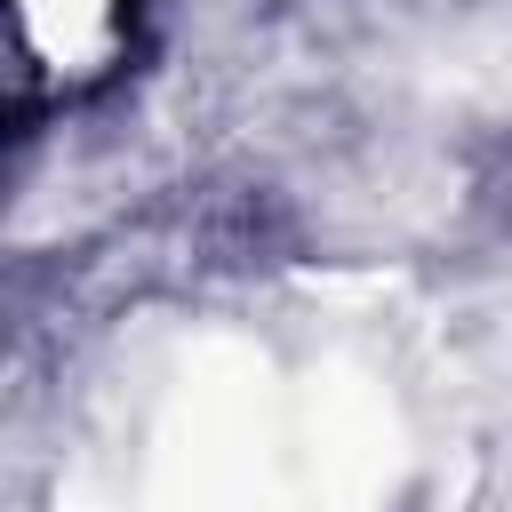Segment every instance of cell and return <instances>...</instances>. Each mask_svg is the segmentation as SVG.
I'll list each match as a JSON object with an SVG mask.
<instances>
[{
  "instance_id": "obj_2",
  "label": "cell",
  "mask_w": 512,
  "mask_h": 512,
  "mask_svg": "<svg viewBox=\"0 0 512 512\" xmlns=\"http://www.w3.org/2000/svg\"><path fill=\"white\" fill-rule=\"evenodd\" d=\"M128 16H136V0H16L8 32H16L24 80H48V88L104 80L128 48Z\"/></svg>"
},
{
  "instance_id": "obj_1",
  "label": "cell",
  "mask_w": 512,
  "mask_h": 512,
  "mask_svg": "<svg viewBox=\"0 0 512 512\" xmlns=\"http://www.w3.org/2000/svg\"><path fill=\"white\" fill-rule=\"evenodd\" d=\"M416 456L408 384L360 320L192 312L88 384L72 512H384Z\"/></svg>"
}]
</instances>
